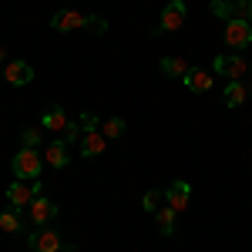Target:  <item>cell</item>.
<instances>
[{
	"label": "cell",
	"mask_w": 252,
	"mask_h": 252,
	"mask_svg": "<svg viewBox=\"0 0 252 252\" xmlns=\"http://www.w3.org/2000/svg\"><path fill=\"white\" fill-rule=\"evenodd\" d=\"M40 155L37 148H20L17 155H14V161H10V172H14V178H20V182H34V178H40Z\"/></svg>",
	"instance_id": "6da1fadb"
},
{
	"label": "cell",
	"mask_w": 252,
	"mask_h": 252,
	"mask_svg": "<svg viewBox=\"0 0 252 252\" xmlns=\"http://www.w3.org/2000/svg\"><path fill=\"white\" fill-rule=\"evenodd\" d=\"M225 44L235 47V51H246L252 47V24L246 17H232L225 20Z\"/></svg>",
	"instance_id": "7a4b0ae2"
},
{
	"label": "cell",
	"mask_w": 252,
	"mask_h": 252,
	"mask_svg": "<svg viewBox=\"0 0 252 252\" xmlns=\"http://www.w3.org/2000/svg\"><path fill=\"white\" fill-rule=\"evenodd\" d=\"M61 246H64V239L51 225H40V229H34V235H27V249L31 252H58Z\"/></svg>",
	"instance_id": "3957f363"
},
{
	"label": "cell",
	"mask_w": 252,
	"mask_h": 252,
	"mask_svg": "<svg viewBox=\"0 0 252 252\" xmlns=\"http://www.w3.org/2000/svg\"><path fill=\"white\" fill-rule=\"evenodd\" d=\"M212 71L215 74H225L229 81H242V74L249 71V61L242 58V54H219L212 61Z\"/></svg>",
	"instance_id": "277c9868"
},
{
	"label": "cell",
	"mask_w": 252,
	"mask_h": 252,
	"mask_svg": "<svg viewBox=\"0 0 252 252\" xmlns=\"http://www.w3.org/2000/svg\"><path fill=\"white\" fill-rule=\"evenodd\" d=\"M189 17V7H185V0H172V3H165V10H161V20H158L155 34H168V31H178L182 24Z\"/></svg>",
	"instance_id": "5b68a950"
},
{
	"label": "cell",
	"mask_w": 252,
	"mask_h": 252,
	"mask_svg": "<svg viewBox=\"0 0 252 252\" xmlns=\"http://www.w3.org/2000/svg\"><path fill=\"white\" fill-rule=\"evenodd\" d=\"M37 198V189H34V182H10L7 185V202H10V209L17 212V209H27L31 202Z\"/></svg>",
	"instance_id": "8992f818"
},
{
	"label": "cell",
	"mask_w": 252,
	"mask_h": 252,
	"mask_svg": "<svg viewBox=\"0 0 252 252\" xmlns=\"http://www.w3.org/2000/svg\"><path fill=\"white\" fill-rule=\"evenodd\" d=\"M58 202H54V198H44V195H37V198H34V202H31V205H27V215H31V222H34V225H47V222H51V219H58Z\"/></svg>",
	"instance_id": "52a82bcc"
},
{
	"label": "cell",
	"mask_w": 252,
	"mask_h": 252,
	"mask_svg": "<svg viewBox=\"0 0 252 252\" xmlns=\"http://www.w3.org/2000/svg\"><path fill=\"white\" fill-rule=\"evenodd\" d=\"M0 74H3V81H7L10 88H24V84L34 81V67H31L27 61H7V67H3Z\"/></svg>",
	"instance_id": "ba28073f"
},
{
	"label": "cell",
	"mask_w": 252,
	"mask_h": 252,
	"mask_svg": "<svg viewBox=\"0 0 252 252\" xmlns=\"http://www.w3.org/2000/svg\"><path fill=\"white\" fill-rule=\"evenodd\" d=\"M51 27H54L58 34L81 31V27H88V17H84V14H78V10H58V14L51 17Z\"/></svg>",
	"instance_id": "9c48e42d"
},
{
	"label": "cell",
	"mask_w": 252,
	"mask_h": 252,
	"mask_svg": "<svg viewBox=\"0 0 252 252\" xmlns=\"http://www.w3.org/2000/svg\"><path fill=\"white\" fill-rule=\"evenodd\" d=\"M165 198H168V205H172L175 212H185L189 209V198H192V185L189 182H172L165 189Z\"/></svg>",
	"instance_id": "30bf717a"
},
{
	"label": "cell",
	"mask_w": 252,
	"mask_h": 252,
	"mask_svg": "<svg viewBox=\"0 0 252 252\" xmlns=\"http://www.w3.org/2000/svg\"><path fill=\"white\" fill-rule=\"evenodd\" d=\"M185 88L189 91H195V94H205V91H212V74L209 71H202V67H189V74H185Z\"/></svg>",
	"instance_id": "8fae6325"
},
{
	"label": "cell",
	"mask_w": 252,
	"mask_h": 252,
	"mask_svg": "<svg viewBox=\"0 0 252 252\" xmlns=\"http://www.w3.org/2000/svg\"><path fill=\"white\" fill-rule=\"evenodd\" d=\"M104 148H108V138L101 135V131H84V135H81V155L84 158L104 155Z\"/></svg>",
	"instance_id": "7c38bea8"
},
{
	"label": "cell",
	"mask_w": 252,
	"mask_h": 252,
	"mask_svg": "<svg viewBox=\"0 0 252 252\" xmlns=\"http://www.w3.org/2000/svg\"><path fill=\"white\" fill-rule=\"evenodd\" d=\"M44 158H47V165L51 168H67V145H64V138H58V141H51L47 145V152H44Z\"/></svg>",
	"instance_id": "4fadbf2b"
},
{
	"label": "cell",
	"mask_w": 252,
	"mask_h": 252,
	"mask_svg": "<svg viewBox=\"0 0 252 252\" xmlns=\"http://www.w3.org/2000/svg\"><path fill=\"white\" fill-rule=\"evenodd\" d=\"M246 97H249V88H246L242 81H229V84H225V91H222V101H225V108H239Z\"/></svg>",
	"instance_id": "5bb4252c"
},
{
	"label": "cell",
	"mask_w": 252,
	"mask_h": 252,
	"mask_svg": "<svg viewBox=\"0 0 252 252\" xmlns=\"http://www.w3.org/2000/svg\"><path fill=\"white\" fill-rule=\"evenodd\" d=\"M161 74H168V78H185L189 74V61L172 54V58H161Z\"/></svg>",
	"instance_id": "9a60e30c"
},
{
	"label": "cell",
	"mask_w": 252,
	"mask_h": 252,
	"mask_svg": "<svg viewBox=\"0 0 252 252\" xmlns=\"http://www.w3.org/2000/svg\"><path fill=\"white\" fill-rule=\"evenodd\" d=\"M175 209L172 205H165V209H158L155 212V222H158V232L161 235H175Z\"/></svg>",
	"instance_id": "2e32d148"
},
{
	"label": "cell",
	"mask_w": 252,
	"mask_h": 252,
	"mask_svg": "<svg viewBox=\"0 0 252 252\" xmlns=\"http://www.w3.org/2000/svg\"><path fill=\"white\" fill-rule=\"evenodd\" d=\"M67 125H71V121L64 118V111H61V108H51V111L44 115V121H40V128H47V131H64Z\"/></svg>",
	"instance_id": "e0dca14e"
},
{
	"label": "cell",
	"mask_w": 252,
	"mask_h": 252,
	"mask_svg": "<svg viewBox=\"0 0 252 252\" xmlns=\"http://www.w3.org/2000/svg\"><path fill=\"white\" fill-rule=\"evenodd\" d=\"M0 229L17 235V232H24V222H20V215L10 209V212H0Z\"/></svg>",
	"instance_id": "ac0fdd59"
},
{
	"label": "cell",
	"mask_w": 252,
	"mask_h": 252,
	"mask_svg": "<svg viewBox=\"0 0 252 252\" xmlns=\"http://www.w3.org/2000/svg\"><path fill=\"white\" fill-rule=\"evenodd\" d=\"M101 128H104V131H101L104 138H121L125 135V118H108Z\"/></svg>",
	"instance_id": "d6986e66"
},
{
	"label": "cell",
	"mask_w": 252,
	"mask_h": 252,
	"mask_svg": "<svg viewBox=\"0 0 252 252\" xmlns=\"http://www.w3.org/2000/svg\"><path fill=\"white\" fill-rule=\"evenodd\" d=\"M212 14L222 20H232L235 17V3L232 0H212Z\"/></svg>",
	"instance_id": "ffe728a7"
},
{
	"label": "cell",
	"mask_w": 252,
	"mask_h": 252,
	"mask_svg": "<svg viewBox=\"0 0 252 252\" xmlns=\"http://www.w3.org/2000/svg\"><path fill=\"white\" fill-rule=\"evenodd\" d=\"M158 202H161V192L158 189H148V192L141 195V209L145 212H158Z\"/></svg>",
	"instance_id": "44dd1931"
},
{
	"label": "cell",
	"mask_w": 252,
	"mask_h": 252,
	"mask_svg": "<svg viewBox=\"0 0 252 252\" xmlns=\"http://www.w3.org/2000/svg\"><path fill=\"white\" fill-rule=\"evenodd\" d=\"M20 141H24V148H40V128H24Z\"/></svg>",
	"instance_id": "7402d4cb"
},
{
	"label": "cell",
	"mask_w": 252,
	"mask_h": 252,
	"mask_svg": "<svg viewBox=\"0 0 252 252\" xmlns=\"http://www.w3.org/2000/svg\"><path fill=\"white\" fill-rule=\"evenodd\" d=\"M97 128H101L97 115H81V131H97Z\"/></svg>",
	"instance_id": "603a6c76"
},
{
	"label": "cell",
	"mask_w": 252,
	"mask_h": 252,
	"mask_svg": "<svg viewBox=\"0 0 252 252\" xmlns=\"http://www.w3.org/2000/svg\"><path fill=\"white\" fill-rule=\"evenodd\" d=\"M67 141H81V125H67L64 128V145Z\"/></svg>",
	"instance_id": "cb8c5ba5"
},
{
	"label": "cell",
	"mask_w": 252,
	"mask_h": 252,
	"mask_svg": "<svg viewBox=\"0 0 252 252\" xmlns=\"http://www.w3.org/2000/svg\"><path fill=\"white\" fill-rule=\"evenodd\" d=\"M88 31H94V34H104V31H108V24H104L101 17H88Z\"/></svg>",
	"instance_id": "d4e9b609"
},
{
	"label": "cell",
	"mask_w": 252,
	"mask_h": 252,
	"mask_svg": "<svg viewBox=\"0 0 252 252\" xmlns=\"http://www.w3.org/2000/svg\"><path fill=\"white\" fill-rule=\"evenodd\" d=\"M58 252H74V246H61V249Z\"/></svg>",
	"instance_id": "484cf974"
},
{
	"label": "cell",
	"mask_w": 252,
	"mask_h": 252,
	"mask_svg": "<svg viewBox=\"0 0 252 252\" xmlns=\"http://www.w3.org/2000/svg\"><path fill=\"white\" fill-rule=\"evenodd\" d=\"M246 20H249V24H252V7H249V10H246Z\"/></svg>",
	"instance_id": "4316f807"
},
{
	"label": "cell",
	"mask_w": 252,
	"mask_h": 252,
	"mask_svg": "<svg viewBox=\"0 0 252 252\" xmlns=\"http://www.w3.org/2000/svg\"><path fill=\"white\" fill-rule=\"evenodd\" d=\"M0 64H3V47H0Z\"/></svg>",
	"instance_id": "83f0119b"
},
{
	"label": "cell",
	"mask_w": 252,
	"mask_h": 252,
	"mask_svg": "<svg viewBox=\"0 0 252 252\" xmlns=\"http://www.w3.org/2000/svg\"><path fill=\"white\" fill-rule=\"evenodd\" d=\"M249 97H252V88H249Z\"/></svg>",
	"instance_id": "f1b7e54d"
},
{
	"label": "cell",
	"mask_w": 252,
	"mask_h": 252,
	"mask_svg": "<svg viewBox=\"0 0 252 252\" xmlns=\"http://www.w3.org/2000/svg\"><path fill=\"white\" fill-rule=\"evenodd\" d=\"M0 78H3V74H0Z\"/></svg>",
	"instance_id": "f546056e"
}]
</instances>
